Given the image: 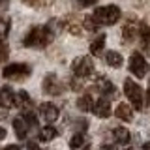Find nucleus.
I'll list each match as a JSON object with an SVG mask.
<instances>
[{
    "mask_svg": "<svg viewBox=\"0 0 150 150\" xmlns=\"http://www.w3.org/2000/svg\"><path fill=\"white\" fill-rule=\"evenodd\" d=\"M53 38H54V34L49 26H34L25 36L23 45L25 47H45L53 41Z\"/></svg>",
    "mask_w": 150,
    "mask_h": 150,
    "instance_id": "obj_1",
    "label": "nucleus"
},
{
    "mask_svg": "<svg viewBox=\"0 0 150 150\" xmlns=\"http://www.w3.org/2000/svg\"><path fill=\"white\" fill-rule=\"evenodd\" d=\"M120 15H122V13H120V8L115 6V4L101 6V8H98L96 11H94V19H96L100 25H107V26L115 25V23L120 19Z\"/></svg>",
    "mask_w": 150,
    "mask_h": 150,
    "instance_id": "obj_2",
    "label": "nucleus"
},
{
    "mask_svg": "<svg viewBox=\"0 0 150 150\" xmlns=\"http://www.w3.org/2000/svg\"><path fill=\"white\" fill-rule=\"evenodd\" d=\"M124 92H126V96H128L131 107H135L137 111L143 109V105H144V100H143V88H141L139 84H135L133 79H126V81H124Z\"/></svg>",
    "mask_w": 150,
    "mask_h": 150,
    "instance_id": "obj_3",
    "label": "nucleus"
},
{
    "mask_svg": "<svg viewBox=\"0 0 150 150\" xmlns=\"http://www.w3.org/2000/svg\"><path fill=\"white\" fill-rule=\"evenodd\" d=\"M30 73H32V68L28 64H23V62L8 64V66H4V69H2L4 79H15V81H21V79L28 77Z\"/></svg>",
    "mask_w": 150,
    "mask_h": 150,
    "instance_id": "obj_4",
    "label": "nucleus"
},
{
    "mask_svg": "<svg viewBox=\"0 0 150 150\" xmlns=\"http://www.w3.org/2000/svg\"><path fill=\"white\" fill-rule=\"evenodd\" d=\"M129 71L139 79H143V77L148 75V64H146V60H144V56L141 53H137V51L131 53V56H129Z\"/></svg>",
    "mask_w": 150,
    "mask_h": 150,
    "instance_id": "obj_5",
    "label": "nucleus"
},
{
    "mask_svg": "<svg viewBox=\"0 0 150 150\" xmlns=\"http://www.w3.org/2000/svg\"><path fill=\"white\" fill-rule=\"evenodd\" d=\"M73 73H75V77H81V79H84V77H88V75H92V71H94V62L88 56H79V58H75L73 60Z\"/></svg>",
    "mask_w": 150,
    "mask_h": 150,
    "instance_id": "obj_6",
    "label": "nucleus"
},
{
    "mask_svg": "<svg viewBox=\"0 0 150 150\" xmlns=\"http://www.w3.org/2000/svg\"><path fill=\"white\" fill-rule=\"evenodd\" d=\"M43 92L49 96H60L62 94V83L58 81L54 73H47L43 79Z\"/></svg>",
    "mask_w": 150,
    "mask_h": 150,
    "instance_id": "obj_7",
    "label": "nucleus"
},
{
    "mask_svg": "<svg viewBox=\"0 0 150 150\" xmlns=\"http://www.w3.org/2000/svg\"><path fill=\"white\" fill-rule=\"evenodd\" d=\"M92 112L98 116V118H107V116H111V103L107 101L105 98H101V100L94 101Z\"/></svg>",
    "mask_w": 150,
    "mask_h": 150,
    "instance_id": "obj_8",
    "label": "nucleus"
},
{
    "mask_svg": "<svg viewBox=\"0 0 150 150\" xmlns=\"http://www.w3.org/2000/svg\"><path fill=\"white\" fill-rule=\"evenodd\" d=\"M40 112H41V116H43V120H47V122H54L58 118V107H56L54 103H51V101L41 103Z\"/></svg>",
    "mask_w": 150,
    "mask_h": 150,
    "instance_id": "obj_9",
    "label": "nucleus"
},
{
    "mask_svg": "<svg viewBox=\"0 0 150 150\" xmlns=\"http://www.w3.org/2000/svg\"><path fill=\"white\" fill-rule=\"evenodd\" d=\"M0 105H2L4 109H11V107H15V92H13L9 86H2V88H0Z\"/></svg>",
    "mask_w": 150,
    "mask_h": 150,
    "instance_id": "obj_10",
    "label": "nucleus"
},
{
    "mask_svg": "<svg viewBox=\"0 0 150 150\" xmlns=\"http://www.w3.org/2000/svg\"><path fill=\"white\" fill-rule=\"evenodd\" d=\"M116 118L118 120H124V122H131L133 120V107L129 105V103H118L116 105V111H115Z\"/></svg>",
    "mask_w": 150,
    "mask_h": 150,
    "instance_id": "obj_11",
    "label": "nucleus"
},
{
    "mask_svg": "<svg viewBox=\"0 0 150 150\" xmlns=\"http://www.w3.org/2000/svg\"><path fill=\"white\" fill-rule=\"evenodd\" d=\"M15 107L23 109V112L32 109V100H30V96H28L25 90H19V92L15 94Z\"/></svg>",
    "mask_w": 150,
    "mask_h": 150,
    "instance_id": "obj_12",
    "label": "nucleus"
},
{
    "mask_svg": "<svg viewBox=\"0 0 150 150\" xmlns=\"http://www.w3.org/2000/svg\"><path fill=\"white\" fill-rule=\"evenodd\" d=\"M13 129H15V135L21 141H25L26 139V135H28V126H26V122L23 116H17V118H13Z\"/></svg>",
    "mask_w": 150,
    "mask_h": 150,
    "instance_id": "obj_13",
    "label": "nucleus"
},
{
    "mask_svg": "<svg viewBox=\"0 0 150 150\" xmlns=\"http://www.w3.org/2000/svg\"><path fill=\"white\" fill-rule=\"evenodd\" d=\"M96 88L101 94H109V96H111V94H115V90H116L115 84H112L109 79H105V77H98L96 79Z\"/></svg>",
    "mask_w": 150,
    "mask_h": 150,
    "instance_id": "obj_14",
    "label": "nucleus"
},
{
    "mask_svg": "<svg viewBox=\"0 0 150 150\" xmlns=\"http://www.w3.org/2000/svg\"><path fill=\"white\" fill-rule=\"evenodd\" d=\"M112 137H115V141H116L118 144H128L129 141H131L129 131L126 129V128H122V126H118V128L112 129Z\"/></svg>",
    "mask_w": 150,
    "mask_h": 150,
    "instance_id": "obj_15",
    "label": "nucleus"
},
{
    "mask_svg": "<svg viewBox=\"0 0 150 150\" xmlns=\"http://www.w3.org/2000/svg\"><path fill=\"white\" fill-rule=\"evenodd\" d=\"M105 62L111 66V68H120L122 64H124V58H122L120 53H116V51H107L105 53Z\"/></svg>",
    "mask_w": 150,
    "mask_h": 150,
    "instance_id": "obj_16",
    "label": "nucleus"
},
{
    "mask_svg": "<svg viewBox=\"0 0 150 150\" xmlns=\"http://www.w3.org/2000/svg\"><path fill=\"white\" fill-rule=\"evenodd\" d=\"M105 34H100L96 38V40L90 43V53L94 54V56H98V54H101V51H103V47H105Z\"/></svg>",
    "mask_w": 150,
    "mask_h": 150,
    "instance_id": "obj_17",
    "label": "nucleus"
},
{
    "mask_svg": "<svg viewBox=\"0 0 150 150\" xmlns=\"http://www.w3.org/2000/svg\"><path fill=\"white\" fill-rule=\"evenodd\" d=\"M92 105H94V98H92L88 92L83 94V96L77 100V107H79L81 111H84V112H86V111H92Z\"/></svg>",
    "mask_w": 150,
    "mask_h": 150,
    "instance_id": "obj_18",
    "label": "nucleus"
},
{
    "mask_svg": "<svg viewBox=\"0 0 150 150\" xmlns=\"http://www.w3.org/2000/svg\"><path fill=\"white\" fill-rule=\"evenodd\" d=\"M56 135H58V129L53 128V126H45V128L40 131V139L45 141V143H49V141L56 139Z\"/></svg>",
    "mask_w": 150,
    "mask_h": 150,
    "instance_id": "obj_19",
    "label": "nucleus"
},
{
    "mask_svg": "<svg viewBox=\"0 0 150 150\" xmlns=\"http://www.w3.org/2000/svg\"><path fill=\"white\" fill-rule=\"evenodd\" d=\"M84 144H86V137H84V133H75L73 137L69 139V148H73V150L83 148Z\"/></svg>",
    "mask_w": 150,
    "mask_h": 150,
    "instance_id": "obj_20",
    "label": "nucleus"
},
{
    "mask_svg": "<svg viewBox=\"0 0 150 150\" xmlns=\"http://www.w3.org/2000/svg\"><path fill=\"white\" fill-rule=\"evenodd\" d=\"M23 118H25L26 126H30V128H36V126H38L36 115H34V112H32V109H30V111H25V115H23Z\"/></svg>",
    "mask_w": 150,
    "mask_h": 150,
    "instance_id": "obj_21",
    "label": "nucleus"
},
{
    "mask_svg": "<svg viewBox=\"0 0 150 150\" xmlns=\"http://www.w3.org/2000/svg\"><path fill=\"white\" fill-rule=\"evenodd\" d=\"M122 36H124V40H133V38L137 36V28L133 25H128L124 28V32H122Z\"/></svg>",
    "mask_w": 150,
    "mask_h": 150,
    "instance_id": "obj_22",
    "label": "nucleus"
},
{
    "mask_svg": "<svg viewBox=\"0 0 150 150\" xmlns=\"http://www.w3.org/2000/svg\"><path fill=\"white\" fill-rule=\"evenodd\" d=\"M98 25H100V23H98L96 19H94V15H92V17H86V19H84V26H86L90 32L98 30Z\"/></svg>",
    "mask_w": 150,
    "mask_h": 150,
    "instance_id": "obj_23",
    "label": "nucleus"
},
{
    "mask_svg": "<svg viewBox=\"0 0 150 150\" xmlns=\"http://www.w3.org/2000/svg\"><path fill=\"white\" fill-rule=\"evenodd\" d=\"M6 58H8V47L2 45V41H0V62H4Z\"/></svg>",
    "mask_w": 150,
    "mask_h": 150,
    "instance_id": "obj_24",
    "label": "nucleus"
},
{
    "mask_svg": "<svg viewBox=\"0 0 150 150\" xmlns=\"http://www.w3.org/2000/svg\"><path fill=\"white\" fill-rule=\"evenodd\" d=\"M96 2H98V0H77V4H79V6H83V8H90Z\"/></svg>",
    "mask_w": 150,
    "mask_h": 150,
    "instance_id": "obj_25",
    "label": "nucleus"
},
{
    "mask_svg": "<svg viewBox=\"0 0 150 150\" xmlns=\"http://www.w3.org/2000/svg\"><path fill=\"white\" fill-rule=\"evenodd\" d=\"M141 36H143L144 40H148V38H150V26H146V25L141 26Z\"/></svg>",
    "mask_w": 150,
    "mask_h": 150,
    "instance_id": "obj_26",
    "label": "nucleus"
},
{
    "mask_svg": "<svg viewBox=\"0 0 150 150\" xmlns=\"http://www.w3.org/2000/svg\"><path fill=\"white\" fill-rule=\"evenodd\" d=\"M69 32H71L73 36H81V26L79 25H69Z\"/></svg>",
    "mask_w": 150,
    "mask_h": 150,
    "instance_id": "obj_27",
    "label": "nucleus"
},
{
    "mask_svg": "<svg viewBox=\"0 0 150 150\" xmlns=\"http://www.w3.org/2000/svg\"><path fill=\"white\" fill-rule=\"evenodd\" d=\"M26 4H30V6H40L41 4V0H25Z\"/></svg>",
    "mask_w": 150,
    "mask_h": 150,
    "instance_id": "obj_28",
    "label": "nucleus"
},
{
    "mask_svg": "<svg viewBox=\"0 0 150 150\" xmlns=\"http://www.w3.org/2000/svg\"><path fill=\"white\" fill-rule=\"evenodd\" d=\"M100 150H116V148H115V146H111V144H101Z\"/></svg>",
    "mask_w": 150,
    "mask_h": 150,
    "instance_id": "obj_29",
    "label": "nucleus"
},
{
    "mask_svg": "<svg viewBox=\"0 0 150 150\" xmlns=\"http://www.w3.org/2000/svg\"><path fill=\"white\" fill-rule=\"evenodd\" d=\"M28 150H40V146H38L36 143H30V144H28Z\"/></svg>",
    "mask_w": 150,
    "mask_h": 150,
    "instance_id": "obj_30",
    "label": "nucleus"
},
{
    "mask_svg": "<svg viewBox=\"0 0 150 150\" xmlns=\"http://www.w3.org/2000/svg\"><path fill=\"white\" fill-rule=\"evenodd\" d=\"M4 137H6V129H4L2 126H0V141H2Z\"/></svg>",
    "mask_w": 150,
    "mask_h": 150,
    "instance_id": "obj_31",
    "label": "nucleus"
},
{
    "mask_svg": "<svg viewBox=\"0 0 150 150\" xmlns=\"http://www.w3.org/2000/svg\"><path fill=\"white\" fill-rule=\"evenodd\" d=\"M4 150H21V148H19V146H15V144H9V146H6Z\"/></svg>",
    "mask_w": 150,
    "mask_h": 150,
    "instance_id": "obj_32",
    "label": "nucleus"
},
{
    "mask_svg": "<svg viewBox=\"0 0 150 150\" xmlns=\"http://www.w3.org/2000/svg\"><path fill=\"white\" fill-rule=\"evenodd\" d=\"M143 150H150V143H144V146H143Z\"/></svg>",
    "mask_w": 150,
    "mask_h": 150,
    "instance_id": "obj_33",
    "label": "nucleus"
},
{
    "mask_svg": "<svg viewBox=\"0 0 150 150\" xmlns=\"http://www.w3.org/2000/svg\"><path fill=\"white\" fill-rule=\"evenodd\" d=\"M146 51H148V53H150V41H148V43H146Z\"/></svg>",
    "mask_w": 150,
    "mask_h": 150,
    "instance_id": "obj_34",
    "label": "nucleus"
},
{
    "mask_svg": "<svg viewBox=\"0 0 150 150\" xmlns=\"http://www.w3.org/2000/svg\"><path fill=\"white\" fill-rule=\"evenodd\" d=\"M128 150H133V148H128Z\"/></svg>",
    "mask_w": 150,
    "mask_h": 150,
    "instance_id": "obj_35",
    "label": "nucleus"
}]
</instances>
